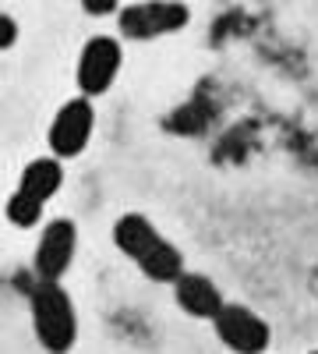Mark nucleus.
<instances>
[{
	"mask_svg": "<svg viewBox=\"0 0 318 354\" xmlns=\"http://www.w3.org/2000/svg\"><path fill=\"white\" fill-rule=\"evenodd\" d=\"M28 312H32V330L43 351L64 354L78 340V312L71 294L61 280H32L28 283Z\"/></svg>",
	"mask_w": 318,
	"mask_h": 354,
	"instance_id": "obj_1",
	"label": "nucleus"
},
{
	"mask_svg": "<svg viewBox=\"0 0 318 354\" xmlns=\"http://www.w3.org/2000/svg\"><path fill=\"white\" fill-rule=\"evenodd\" d=\"M191 21V8L184 0H138L117 11V32L131 43H149L173 32H184Z\"/></svg>",
	"mask_w": 318,
	"mask_h": 354,
	"instance_id": "obj_2",
	"label": "nucleus"
},
{
	"mask_svg": "<svg viewBox=\"0 0 318 354\" xmlns=\"http://www.w3.org/2000/svg\"><path fill=\"white\" fill-rule=\"evenodd\" d=\"M124 64V46L117 36H92L85 39L81 53H78V64H74V82H78V93L81 96H106L113 82L121 75Z\"/></svg>",
	"mask_w": 318,
	"mask_h": 354,
	"instance_id": "obj_3",
	"label": "nucleus"
},
{
	"mask_svg": "<svg viewBox=\"0 0 318 354\" xmlns=\"http://www.w3.org/2000/svg\"><path fill=\"white\" fill-rule=\"evenodd\" d=\"M92 128H96V106L89 96H74L68 100L61 110L53 113L50 121V131H46V142H50V153L57 160H74L89 149V138H92Z\"/></svg>",
	"mask_w": 318,
	"mask_h": 354,
	"instance_id": "obj_4",
	"label": "nucleus"
},
{
	"mask_svg": "<svg viewBox=\"0 0 318 354\" xmlns=\"http://www.w3.org/2000/svg\"><path fill=\"white\" fill-rule=\"evenodd\" d=\"M209 322H212L219 344L237 351V354H262L272 340L269 322L258 312H251L248 305H241V301H223L219 312Z\"/></svg>",
	"mask_w": 318,
	"mask_h": 354,
	"instance_id": "obj_5",
	"label": "nucleus"
},
{
	"mask_svg": "<svg viewBox=\"0 0 318 354\" xmlns=\"http://www.w3.org/2000/svg\"><path fill=\"white\" fill-rule=\"evenodd\" d=\"M78 252V227L68 216H57L39 230L36 241V255H32V273L39 280H61Z\"/></svg>",
	"mask_w": 318,
	"mask_h": 354,
	"instance_id": "obj_6",
	"label": "nucleus"
},
{
	"mask_svg": "<svg viewBox=\"0 0 318 354\" xmlns=\"http://www.w3.org/2000/svg\"><path fill=\"white\" fill-rule=\"evenodd\" d=\"M173 287V301H177V308L191 319H212L223 305V294L219 287L206 277V273H181L177 280L170 283Z\"/></svg>",
	"mask_w": 318,
	"mask_h": 354,
	"instance_id": "obj_7",
	"label": "nucleus"
},
{
	"mask_svg": "<svg viewBox=\"0 0 318 354\" xmlns=\"http://www.w3.org/2000/svg\"><path fill=\"white\" fill-rule=\"evenodd\" d=\"M159 238L163 234L152 227L149 216H141V213H124L117 223H113V245H117L121 255H128L131 262H138Z\"/></svg>",
	"mask_w": 318,
	"mask_h": 354,
	"instance_id": "obj_8",
	"label": "nucleus"
},
{
	"mask_svg": "<svg viewBox=\"0 0 318 354\" xmlns=\"http://www.w3.org/2000/svg\"><path fill=\"white\" fill-rule=\"evenodd\" d=\"M61 185H64V167H61V160H57L53 153L25 163V170L18 177V192L32 195L39 202H50L57 192H61Z\"/></svg>",
	"mask_w": 318,
	"mask_h": 354,
	"instance_id": "obj_9",
	"label": "nucleus"
},
{
	"mask_svg": "<svg viewBox=\"0 0 318 354\" xmlns=\"http://www.w3.org/2000/svg\"><path fill=\"white\" fill-rule=\"evenodd\" d=\"M135 266L141 270V277L152 280V283H173V280L184 273V255H181V248L173 245V241L159 238Z\"/></svg>",
	"mask_w": 318,
	"mask_h": 354,
	"instance_id": "obj_10",
	"label": "nucleus"
},
{
	"mask_svg": "<svg viewBox=\"0 0 318 354\" xmlns=\"http://www.w3.org/2000/svg\"><path fill=\"white\" fill-rule=\"evenodd\" d=\"M43 209H46V202H39V198H32V195H25V192L14 188V195H11L8 205H4V216H8L11 227L28 230V227H36V223L43 220Z\"/></svg>",
	"mask_w": 318,
	"mask_h": 354,
	"instance_id": "obj_11",
	"label": "nucleus"
},
{
	"mask_svg": "<svg viewBox=\"0 0 318 354\" xmlns=\"http://www.w3.org/2000/svg\"><path fill=\"white\" fill-rule=\"evenodd\" d=\"M85 15L92 18H106V15H117L121 11V0H78Z\"/></svg>",
	"mask_w": 318,
	"mask_h": 354,
	"instance_id": "obj_12",
	"label": "nucleus"
},
{
	"mask_svg": "<svg viewBox=\"0 0 318 354\" xmlns=\"http://www.w3.org/2000/svg\"><path fill=\"white\" fill-rule=\"evenodd\" d=\"M14 39H18V21L8 11H0V50L14 46Z\"/></svg>",
	"mask_w": 318,
	"mask_h": 354,
	"instance_id": "obj_13",
	"label": "nucleus"
}]
</instances>
